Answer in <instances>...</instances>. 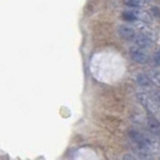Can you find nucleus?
Instances as JSON below:
<instances>
[{"instance_id":"f257e3e1","label":"nucleus","mask_w":160,"mask_h":160,"mask_svg":"<svg viewBox=\"0 0 160 160\" xmlns=\"http://www.w3.org/2000/svg\"><path fill=\"white\" fill-rule=\"evenodd\" d=\"M129 137L131 140V142L134 146L136 147H141V148H146V149H149L151 152L155 151L158 148V142L151 134H146V132H141V131H137L135 129H131L129 130Z\"/></svg>"},{"instance_id":"f03ea898","label":"nucleus","mask_w":160,"mask_h":160,"mask_svg":"<svg viewBox=\"0 0 160 160\" xmlns=\"http://www.w3.org/2000/svg\"><path fill=\"white\" fill-rule=\"evenodd\" d=\"M137 99L142 104V106L146 108V111L148 112V114L149 116H154V113L157 112V110H158V106L153 101L151 95H148L146 93H138L137 94Z\"/></svg>"},{"instance_id":"7ed1b4c3","label":"nucleus","mask_w":160,"mask_h":160,"mask_svg":"<svg viewBox=\"0 0 160 160\" xmlns=\"http://www.w3.org/2000/svg\"><path fill=\"white\" fill-rule=\"evenodd\" d=\"M129 53H130V57L134 62H136L138 64H146L148 63L149 60V57L148 54L144 52L143 49L136 47V46H131L130 49H129Z\"/></svg>"},{"instance_id":"20e7f679","label":"nucleus","mask_w":160,"mask_h":160,"mask_svg":"<svg viewBox=\"0 0 160 160\" xmlns=\"http://www.w3.org/2000/svg\"><path fill=\"white\" fill-rule=\"evenodd\" d=\"M118 34L125 40H134V38L136 36V32L134 27H130V25H119Z\"/></svg>"},{"instance_id":"39448f33","label":"nucleus","mask_w":160,"mask_h":160,"mask_svg":"<svg viewBox=\"0 0 160 160\" xmlns=\"http://www.w3.org/2000/svg\"><path fill=\"white\" fill-rule=\"evenodd\" d=\"M134 42H135V45L134 46H136V47L141 48V49H144V48H151L153 46V41L151 39H148V38H146L143 35H141V34H136V36L134 38Z\"/></svg>"},{"instance_id":"423d86ee","label":"nucleus","mask_w":160,"mask_h":160,"mask_svg":"<svg viewBox=\"0 0 160 160\" xmlns=\"http://www.w3.org/2000/svg\"><path fill=\"white\" fill-rule=\"evenodd\" d=\"M147 127L149 129L151 134L154 135H160V123L154 116H148L147 119Z\"/></svg>"},{"instance_id":"0eeeda50","label":"nucleus","mask_w":160,"mask_h":160,"mask_svg":"<svg viewBox=\"0 0 160 160\" xmlns=\"http://www.w3.org/2000/svg\"><path fill=\"white\" fill-rule=\"evenodd\" d=\"M132 13H134V16L136 19H140V21H142V23H151L152 22V16L147 12V11H143V10H132Z\"/></svg>"},{"instance_id":"6e6552de","label":"nucleus","mask_w":160,"mask_h":160,"mask_svg":"<svg viewBox=\"0 0 160 160\" xmlns=\"http://www.w3.org/2000/svg\"><path fill=\"white\" fill-rule=\"evenodd\" d=\"M134 151L137 153V155L140 157V160H155L154 155L149 149L146 148H141V147H136L134 146Z\"/></svg>"},{"instance_id":"1a4fd4ad","label":"nucleus","mask_w":160,"mask_h":160,"mask_svg":"<svg viewBox=\"0 0 160 160\" xmlns=\"http://www.w3.org/2000/svg\"><path fill=\"white\" fill-rule=\"evenodd\" d=\"M136 28L140 30V34H141V35H143V36L151 39V40L154 38V32L149 29V27H148L147 24L142 23V22H141V23H136Z\"/></svg>"},{"instance_id":"9d476101","label":"nucleus","mask_w":160,"mask_h":160,"mask_svg":"<svg viewBox=\"0 0 160 160\" xmlns=\"http://www.w3.org/2000/svg\"><path fill=\"white\" fill-rule=\"evenodd\" d=\"M147 77H148V80L151 81V83L155 84L157 87H160V71L151 69L147 72Z\"/></svg>"},{"instance_id":"9b49d317","label":"nucleus","mask_w":160,"mask_h":160,"mask_svg":"<svg viewBox=\"0 0 160 160\" xmlns=\"http://www.w3.org/2000/svg\"><path fill=\"white\" fill-rule=\"evenodd\" d=\"M136 82L138 86H141V87H144V88H149L151 86H152V83H151V81L148 80V77L143 75V73H137L136 75Z\"/></svg>"},{"instance_id":"f8f14e48","label":"nucleus","mask_w":160,"mask_h":160,"mask_svg":"<svg viewBox=\"0 0 160 160\" xmlns=\"http://www.w3.org/2000/svg\"><path fill=\"white\" fill-rule=\"evenodd\" d=\"M147 1H140V0H130V1H124V5L128 6V8H138L142 5H146Z\"/></svg>"},{"instance_id":"ddd939ff","label":"nucleus","mask_w":160,"mask_h":160,"mask_svg":"<svg viewBox=\"0 0 160 160\" xmlns=\"http://www.w3.org/2000/svg\"><path fill=\"white\" fill-rule=\"evenodd\" d=\"M122 17H123L124 21H127V22H135V21H136V18L134 16L132 11H125V12H123Z\"/></svg>"},{"instance_id":"4468645a","label":"nucleus","mask_w":160,"mask_h":160,"mask_svg":"<svg viewBox=\"0 0 160 160\" xmlns=\"http://www.w3.org/2000/svg\"><path fill=\"white\" fill-rule=\"evenodd\" d=\"M154 63L160 65V49L159 51H157L155 54H154Z\"/></svg>"},{"instance_id":"2eb2a0df","label":"nucleus","mask_w":160,"mask_h":160,"mask_svg":"<svg viewBox=\"0 0 160 160\" xmlns=\"http://www.w3.org/2000/svg\"><path fill=\"white\" fill-rule=\"evenodd\" d=\"M122 160H138V159H136L132 154H129V153H127V154H124L123 155V159Z\"/></svg>"}]
</instances>
